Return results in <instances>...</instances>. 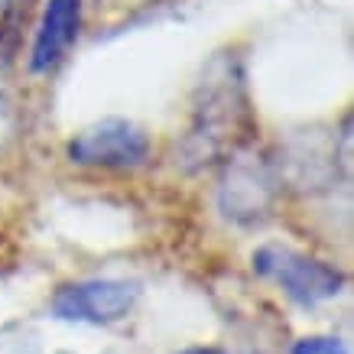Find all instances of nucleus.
Listing matches in <instances>:
<instances>
[{"label":"nucleus","mask_w":354,"mask_h":354,"mask_svg":"<svg viewBox=\"0 0 354 354\" xmlns=\"http://www.w3.org/2000/svg\"><path fill=\"white\" fill-rule=\"evenodd\" d=\"M10 120H13L10 95H7V88H3V82H0V143L10 137Z\"/></svg>","instance_id":"423d86ee"},{"label":"nucleus","mask_w":354,"mask_h":354,"mask_svg":"<svg viewBox=\"0 0 354 354\" xmlns=\"http://www.w3.org/2000/svg\"><path fill=\"white\" fill-rule=\"evenodd\" d=\"M254 270L260 277L277 279L283 292L299 306H315L342 292V273L328 263L286 247H260L254 254Z\"/></svg>","instance_id":"f257e3e1"},{"label":"nucleus","mask_w":354,"mask_h":354,"mask_svg":"<svg viewBox=\"0 0 354 354\" xmlns=\"http://www.w3.org/2000/svg\"><path fill=\"white\" fill-rule=\"evenodd\" d=\"M179 354H225V351H218V348H185Z\"/></svg>","instance_id":"0eeeda50"},{"label":"nucleus","mask_w":354,"mask_h":354,"mask_svg":"<svg viewBox=\"0 0 354 354\" xmlns=\"http://www.w3.org/2000/svg\"><path fill=\"white\" fill-rule=\"evenodd\" d=\"M78 26H82V0H49L32 39V72H49L55 62H62L68 46L75 43Z\"/></svg>","instance_id":"20e7f679"},{"label":"nucleus","mask_w":354,"mask_h":354,"mask_svg":"<svg viewBox=\"0 0 354 354\" xmlns=\"http://www.w3.org/2000/svg\"><path fill=\"white\" fill-rule=\"evenodd\" d=\"M292 354H348V348H344L338 338L312 335V338H302V342H296Z\"/></svg>","instance_id":"39448f33"},{"label":"nucleus","mask_w":354,"mask_h":354,"mask_svg":"<svg viewBox=\"0 0 354 354\" xmlns=\"http://www.w3.org/2000/svg\"><path fill=\"white\" fill-rule=\"evenodd\" d=\"M150 153L147 133L124 118H104L85 127L72 143L68 156L78 166H104V169H127L140 166Z\"/></svg>","instance_id":"f03ea898"},{"label":"nucleus","mask_w":354,"mask_h":354,"mask_svg":"<svg viewBox=\"0 0 354 354\" xmlns=\"http://www.w3.org/2000/svg\"><path fill=\"white\" fill-rule=\"evenodd\" d=\"M137 296V286L124 279H85V283H68L55 292L53 312L65 322L111 325L133 309Z\"/></svg>","instance_id":"7ed1b4c3"}]
</instances>
